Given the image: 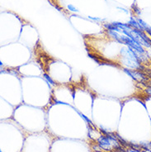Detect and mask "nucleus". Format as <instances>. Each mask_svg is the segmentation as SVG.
Instances as JSON below:
<instances>
[{
	"instance_id": "1",
	"label": "nucleus",
	"mask_w": 151,
	"mask_h": 152,
	"mask_svg": "<svg viewBox=\"0 0 151 152\" xmlns=\"http://www.w3.org/2000/svg\"><path fill=\"white\" fill-rule=\"evenodd\" d=\"M98 141L99 146L105 151H112L114 148H120L117 141L115 140V138L112 137L110 136H107V137L102 136L98 139Z\"/></svg>"
},
{
	"instance_id": "2",
	"label": "nucleus",
	"mask_w": 151,
	"mask_h": 152,
	"mask_svg": "<svg viewBox=\"0 0 151 152\" xmlns=\"http://www.w3.org/2000/svg\"><path fill=\"white\" fill-rule=\"evenodd\" d=\"M127 152H140L139 151H137L136 149H131L129 151H127Z\"/></svg>"
},
{
	"instance_id": "3",
	"label": "nucleus",
	"mask_w": 151,
	"mask_h": 152,
	"mask_svg": "<svg viewBox=\"0 0 151 152\" xmlns=\"http://www.w3.org/2000/svg\"><path fill=\"white\" fill-rule=\"evenodd\" d=\"M141 152H150V151H146V150H143Z\"/></svg>"
}]
</instances>
